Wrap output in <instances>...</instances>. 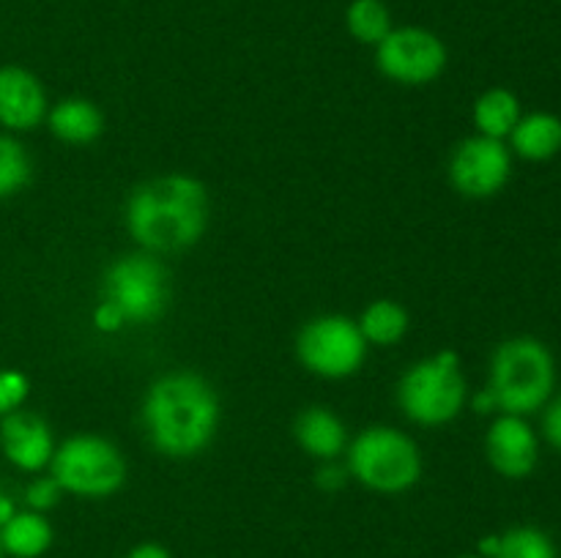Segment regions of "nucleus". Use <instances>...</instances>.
I'll return each mask as SVG.
<instances>
[{
    "label": "nucleus",
    "instance_id": "obj_1",
    "mask_svg": "<svg viewBox=\"0 0 561 558\" xmlns=\"http://www.w3.org/2000/svg\"><path fill=\"white\" fill-rule=\"evenodd\" d=\"M206 186L184 173L159 175L137 186L126 202V230L151 255L184 252L208 228Z\"/></svg>",
    "mask_w": 561,
    "mask_h": 558
},
{
    "label": "nucleus",
    "instance_id": "obj_2",
    "mask_svg": "<svg viewBox=\"0 0 561 558\" xmlns=\"http://www.w3.org/2000/svg\"><path fill=\"white\" fill-rule=\"evenodd\" d=\"M142 425L157 452L175 460L197 457L217 435L219 397L195 372H170L148 388Z\"/></svg>",
    "mask_w": 561,
    "mask_h": 558
},
{
    "label": "nucleus",
    "instance_id": "obj_3",
    "mask_svg": "<svg viewBox=\"0 0 561 558\" xmlns=\"http://www.w3.org/2000/svg\"><path fill=\"white\" fill-rule=\"evenodd\" d=\"M491 394L502 414L529 416L548 405L557 388V361L537 337L504 339L491 359Z\"/></svg>",
    "mask_w": 561,
    "mask_h": 558
},
{
    "label": "nucleus",
    "instance_id": "obj_4",
    "mask_svg": "<svg viewBox=\"0 0 561 558\" xmlns=\"http://www.w3.org/2000/svg\"><path fill=\"white\" fill-rule=\"evenodd\" d=\"M348 474L376 492H405L420 481L422 454L394 427H367L348 446Z\"/></svg>",
    "mask_w": 561,
    "mask_h": 558
},
{
    "label": "nucleus",
    "instance_id": "obj_5",
    "mask_svg": "<svg viewBox=\"0 0 561 558\" xmlns=\"http://www.w3.org/2000/svg\"><path fill=\"white\" fill-rule=\"evenodd\" d=\"M102 301L121 315L124 326L157 323L170 306V279L151 252L118 257L102 282Z\"/></svg>",
    "mask_w": 561,
    "mask_h": 558
},
{
    "label": "nucleus",
    "instance_id": "obj_6",
    "mask_svg": "<svg viewBox=\"0 0 561 558\" xmlns=\"http://www.w3.org/2000/svg\"><path fill=\"white\" fill-rule=\"evenodd\" d=\"M398 403L416 425L438 427L453 421L466 405V377L458 353L442 350L411 367L398 386Z\"/></svg>",
    "mask_w": 561,
    "mask_h": 558
},
{
    "label": "nucleus",
    "instance_id": "obj_7",
    "mask_svg": "<svg viewBox=\"0 0 561 558\" xmlns=\"http://www.w3.org/2000/svg\"><path fill=\"white\" fill-rule=\"evenodd\" d=\"M53 479L60 490L80 498H107L124 487L126 460L113 441L102 435H71L55 449Z\"/></svg>",
    "mask_w": 561,
    "mask_h": 558
},
{
    "label": "nucleus",
    "instance_id": "obj_8",
    "mask_svg": "<svg viewBox=\"0 0 561 558\" xmlns=\"http://www.w3.org/2000/svg\"><path fill=\"white\" fill-rule=\"evenodd\" d=\"M301 367L321 377H348L359 372L367 356V339L359 323L345 315H321L305 323L296 337Z\"/></svg>",
    "mask_w": 561,
    "mask_h": 558
},
{
    "label": "nucleus",
    "instance_id": "obj_9",
    "mask_svg": "<svg viewBox=\"0 0 561 558\" xmlns=\"http://www.w3.org/2000/svg\"><path fill=\"white\" fill-rule=\"evenodd\" d=\"M376 63L378 71L398 85H427L447 69V47L427 27H392L376 47Z\"/></svg>",
    "mask_w": 561,
    "mask_h": 558
},
{
    "label": "nucleus",
    "instance_id": "obj_10",
    "mask_svg": "<svg viewBox=\"0 0 561 558\" xmlns=\"http://www.w3.org/2000/svg\"><path fill=\"white\" fill-rule=\"evenodd\" d=\"M513 175V156L504 140L493 137H469L460 142L449 162V181L455 191L471 200H488L507 186Z\"/></svg>",
    "mask_w": 561,
    "mask_h": 558
},
{
    "label": "nucleus",
    "instance_id": "obj_11",
    "mask_svg": "<svg viewBox=\"0 0 561 558\" xmlns=\"http://www.w3.org/2000/svg\"><path fill=\"white\" fill-rule=\"evenodd\" d=\"M485 452L493 470L504 479H526L540 463V441L526 416H499L488 430Z\"/></svg>",
    "mask_w": 561,
    "mask_h": 558
},
{
    "label": "nucleus",
    "instance_id": "obj_12",
    "mask_svg": "<svg viewBox=\"0 0 561 558\" xmlns=\"http://www.w3.org/2000/svg\"><path fill=\"white\" fill-rule=\"evenodd\" d=\"M47 118V93L33 71L22 66H0V126L31 131Z\"/></svg>",
    "mask_w": 561,
    "mask_h": 558
},
{
    "label": "nucleus",
    "instance_id": "obj_13",
    "mask_svg": "<svg viewBox=\"0 0 561 558\" xmlns=\"http://www.w3.org/2000/svg\"><path fill=\"white\" fill-rule=\"evenodd\" d=\"M0 446L5 457L22 470H42L55 454L47 421L22 408L0 419Z\"/></svg>",
    "mask_w": 561,
    "mask_h": 558
},
{
    "label": "nucleus",
    "instance_id": "obj_14",
    "mask_svg": "<svg viewBox=\"0 0 561 558\" xmlns=\"http://www.w3.org/2000/svg\"><path fill=\"white\" fill-rule=\"evenodd\" d=\"M294 432L299 446L318 460H337L348 443L343 419L321 405H312L305 414H299Z\"/></svg>",
    "mask_w": 561,
    "mask_h": 558
},
{
    "label": "nucleus",
    "instance_id": "obj_15",
    "mask_svg": "<svg viewBox=\"0 0 561 558\" xmlns=\"http://www.w3.org/2000/svg\"><path fill=\"white\" fill-rule=\"evenodd\" d=\"M47 120L49 131H53L58 140L69 142V146H88V142L96 140L104 129L102 109L80 96L64 98V102L55 104V107L49 109Z\"/></svg>",
    "mask_w": 561,
    "mask_h": 558
},
{
    "label": "nucleus",
    "instance_id": "obj_16",
    "mask_svg": "<svg viewBox=\"0 0 561 558\" xmlns=\"http://www.w3.org/2000/svg\"><path fill=\"white\" fill-rule=\"evenodd\" d=\"M510 142L518 156L529 162H548L561 153V118L553 113L520 115Z\"/></svg>",
    "mask_w": 561,
    "mask_h": 558
},
{
    "label": "nucleus",
    "instance_id": "obj_17",
    "mask_svg": "<svg viewBox=\"0 0 561 558\" xmlns=\"http://www.w3.org/2000/svg\"><path fill=\"white\" fill-rule=\"evenodd\" d=\"M53 525L42 512H16L9 523L0 528V545L3 553L14 558H38L53 545Z\"/></svg>",
    "mask_w": 561,
    "mask_h": 558
},
{
    "label": "nucleus",
    "instance_id": "obj_18",
    "mask_svg": "<svg viewBox=\"0 0 561 558\" xmlns=\"http://www.w3.org/2000/svg\"><path fill=\"white\" fill-rule=\"evenodd\" d=\"M520 98L507 88H491L474 104V124L482 137L504 140L520 120Z\"/></svg>",
    "mask_w": 561,
    "mask_h": 558
},
{
    "label": "nucleus",
    "instance_id": "obj_19",
    "mask_svg": "<svg viewBox=\"0 0 561 558\" xmlns=\"http://www.w3.org/2000/svg\"><path fill=\"white\" fill-rule=\"evenodd\" d=\"M359 332L367 342L381 345V348L398 345L405 337V332H409V312L398 301L378 299L362 312Z\"/></svg>",
    "mask_w": 561,
    "mask_h": 558
},
{
    "label": "nucleus",
    "instance_id": "obj_20",
    "mask_svg": "<svg viewBox=\"0 0 561 558\" xmlns=\"http://www.w3.org/2000/svg\"><path fill=\"white\" fill-rule=\"evenodd\" d=\"M345 25L356 42L373 44V47H378L394 27L392 11L383 0H351L345 11Z\"/></svg>",
    "mask_w": 561,
    "mask_h": 558
},
{
    "label": "nucleus",
    "instance_id": "obj_21",
    "mask_svg": "<svg viewBox=\"0 0 561 558\" xmlns=\"http://www.w3.org/2000/svg\"><path fill=\"white\" fill-rule=\"evenodd\" d=\"M493 558H559V553L546 531L535 525H518L499 536V550Z\"/></svg>",
    "mask_w": 561,
    "mask_h": 558
},
{
    "label": "nucleus",
    "instance_id": "obj_22",
    "mask_svg": "<svg viewBox=\"0 0 561 558\" xmlns=\"http://www.w3.org/2000/svg\"><path fill=\"white\" fill-rule=\"evenodd\" d=\"M31 181V156L14 137L0 135V197H11Z\"/></svg>",
    "mask_w": 561,
    "mask_h": 558
},
{
    "label": "nucleus",
    "instance_id": "obj_23",
    "mask_svg": "<svg viewBox=\"0 0 561 558\" xmlns=\"http://www.w3.org/2000/svg\"><path fill=\"white\" fill-rule=\"evenodd\" d=\"M27 392H31V383L22 372L0 370V419L20 410L27 399Z\"/></svg>",
    "mask_w": 561,
    "mask_h": 558
},
{
    "label": "nucleus",
    "instance_id": "obj_24",
    "mask_svg": "<svg viewBox=\"0 0 561 558\" xmlns=\"http://www.w3.org/2000/svg\"><path fill=\"white\" fill-rule=\"evenodd\" d=\"M60 485L53 479V476H42V479L31 481L25 490V501L33 512H47L55 503L60 501Z\"/></svg>",
    "mask_w": 561,
    "mask_h": 558
},
{
    "label": "nucleus",
    "instance_id": "obj_25",
    "mask_svg": "<svg viewBox=\"0 0 561 558\" xmlns=\"http://www.w3.org/2000/svg\"><path fill=\"white\" fill-rule=\"evenodd\" d=\"M542 435L557 452H561V394L548 399V405L542 408Z\"/></svg>",
    "mask_w": 561,
    "mask_h": 558
},
{
    "label": "nucleus",
    "instance_id": "obj_26",
    "mask_svg": "<svg viewBox=\"0 0 561 558\" xmlns=\"http://www.w3.org/2000/svg\"><path fill=\"white\" fill-rule=\"evenodd\" d=\"M348 468H343V465H337L334 460H323V465L318 468L316 474V481L321 490L327 492H337L340 487H345V481H348Z\"/></svg>",
    "mask_w": 561,
    "mask_h": 558
},
{
    "label": "nucleus",
    "instance_id": "obj_27",
    "mask_svg": "<svg viewBox=\"0 0 561 558\" xmlns=\"http://www.w3.org/2000/svg\"><path fill=\"white\" fill-rule=\"evenodd\" d=\"M93 326L104 334H115L124 328V321H121V315L107 304V301H99L96 310H93Z\"/></svg>",
    "mask_w": 561,
    "mask_h": 558
},
{
    "label": "nucleus",
    "instance_id": "obj_28",
    "mask_svg": "<svg viewBox=\"0 0 561 558\" xmlns=\"http://www.w3.org/2000/svg\"><path fill=\"white\" fill-rule=\"evenodd\" d=\"M126 558H173V556H170L168 547L157 545V542H142V545L131 547Z\"/></svg>",
    "mask_w": 561,
    "mask_h": 558
},
{
    "label": "nucleus",
    "instance_id": "obj_29",
    "mask_svg": "<svg viewBox=\"0 0 561 558\" xmlns=\"http://www.w3.org/2000/svg\"><path fill=\"white\" fill-rule=\"evenodd\" d=\"M474 410H480V414H493L496 408V397L491 394V388H482L480 394L474 397Z\"/></svg>",
    "mask_w": 561,
    "mask_h": 558
},
{
    "label": "nucleus",
    "instance_id": "obj_30",
    "mask_svg": "<svg viewBox=\"0 0 561 558\" xmlns=\"http://www.w3.org/2000/svg\"><path fill=\"white\" fill-rule=\"evenodd\" d=\"M14 514H16L14 501H11L9 496H3V492H0V528H3V525L9 523V520L14 518Z\"/></svg>",
    "mask_w": 561,
    "mask_h": 558
},
{
    "label": "nucleus",
    "instance_id": "obj_31",
    "mask_svg": "<svg viewBox=\"0 0 561 558\" xmlns=\"http://www.w3.org/2000/svg\"><path fill=\"white\" fill-rule=\"evenodd\" d=\"M496 550H499V534L485 536V539L480 542V556L482 558H493V556H496Z\"/></svg>",
    "mask_w": 561,
    "mask_h": 558
},
{
    "label": "nucleus",
    "instance_id": "obj_32",
    "mask_svg": "<svg viewBox=\"0 0 561 558\" xmlns=\"http://www.w3.org/2000/svg\"><path fill=\"white\" fill-rule=\"evenodd\" d=\"M460 558H482V556H460Z\"/></svg>",
    "mask_w": 561,
    "mask_h": 558
},
{
    "label": "nucleus",
    "instance_id": "obj_33",
    "mask_svg": "<svg viewBox=\"0 0 561 558\" xmlns=\"http://www.w3.org/2000/svg\"><path fill=\"white\" fill-rule=\"evenodd\" d=\"M0 556H3V545H0Z\"/></svg>",
    "mask_w": 561,
    "mask_h": 558
}]
</instances>
